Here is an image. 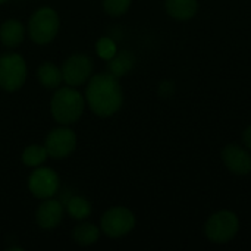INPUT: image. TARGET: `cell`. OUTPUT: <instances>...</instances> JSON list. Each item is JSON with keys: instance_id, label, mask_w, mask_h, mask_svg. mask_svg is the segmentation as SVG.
<instances>
[{"instance_id": "cell-5", "label": "cell", "mask_w": 251, "mask_h": 251, "mask_svg": "<svg viewBox=\"0 0 251 251\" xmlns=\"http://www.w3.org/2000/svg\"><path fill=\"white\" fill-rule=\"evenodd\" d=\"M26 79L25 60L15 53L0 57V87L6 91L19 90Z\"/></svg>"}, {"instance_id": "cell-18", "label": "cell", "mask_w": 251, "mask_h": 251, "mask_svg": "<svg viewBox=\"0 0 251 251\" xmlns=\"http://www.w3.org/2000/svg\"><path fill=\"white\" fill-rule=\"evenodd\" d=\"M47 150L41 146H28L22 153V162L26 166L37 168L47 159Z\"/></svg>"}, {"instance_id": "cell-15", "label": "cell", "mask_w": 251, "mask_h": 251, "mask_svg": "<svg viewBox=\"0 0 251 251\" xmlns=\"http://www.w3.org/2000/svg\"><path fill=\"white\" fill-rule=\"evenodd\" d=\"M38 79L46 88H57L63 81V76L62 71L56 65L46 62L38 68Z\"/></svg>"}, {"instance_id": "cell-4", "label": "cell", "mask_w": 251, "mask_h": 251, "mask_svg": "<svg viewBox=\"0 0 251 251\" xmlns=\"http://www.w3.org/2000/svg\"><path fill=\"white\" fill-rule=\"evenodd\" d=\"M59 16L50 7L38 9L29 19V35L37 44L50 43L59 31Z\"/></svg>"}, {"instance_id": "cell-7", "label": "cell", "mask_w": 251, "mask_h": 251, "mask_svg": "<svg viewBox=\"0 0 251 251\" xmlns=\"http://www.w3.org/2000/svg\"><path fill=\"white\" fill-rule=\"evenodd\" d=\"M62 76L63 81L69 87L82 85L91 75L93 63L91 59L85 54H74L68 57L62 66Z\"/></svg>"}, {"instance_id": "cell-9", "label": "cell", "mask_w": 251, "mask_h": 251, "mask_svg": "<svg viewBox=\"0 0 251 251\" xmlns=\"http://www.w3.org/2000/svg\"><path fill=\"white\" fill-rule=\"evenodd\" d=\"M29 191L37 199H50L59 190V176L53 169L38 168L29 176Z\"/></svg>"}, {"instance_id": "cell-13", "label": "cell", "mask_w": 251, "mask_h": 251, "mask_svg": "<svg viewBox=\"0 0 251 251\" xmlns=\"http://www.w3.org/2000/svg\"><path fill=\"white\" fill-rule=\"evenodd\" d=\"M135 65V56L129 50L116 51V54L109 60V74L116 78L126 75Z\"/></svg>"}, {"instance_id": "cell-16", "label": "cell", "mask_w": 251, "mask_h": 251, "mask_svg": "<svg viewBox=\"0 0 251 251\" xmlns=\"http://www.w3.org/2000/svg\"><path fill=\"white\" fill-rule=\"evenodd\" d=\"M99 235H100L99 229L94 225H91V224H81V225L75 226V229L72 232V238L79 246L94 244L99 240Z\"/></svg>"}, {"instance_id": "cell-3", "label": "cell", "mask_w": 251, "mask_h": 251, "mask_svg": "<svg viewBox=\"0 0 251 251\" xmlns=\"http://www.w3.org/2000/svg\"><path fill=\"white\" fill-rule=\"evenodd\" d=\"M238 229H240L238 216L229 210H222L212 215L204 225L206 237L216 244L229 243L238 234Z\"/></svg>"}, {"instance_id": "cell-6", "label": "cell", "mask_w": 251, "mask_h": 251, "mask_svg": "<svg viewBox=\"0 0 251 251\" xmlns=\"http://www.w3.org/2000/svg\"><path fill=\"white\" fill-rule=\"evenodd\" d=\"M135 226V216L129 209L113 207L101 218V229L110 238H119L129 234Z\"/></svg>"}, {"instance_id": "cell-19", "label": "cell", "mask_w": 251, "mask_h": 251, "mask_svg": "<svg viewBox=\"0 0 251 251\" xmlns=\"http://www.w3.org/2000/svg\"><path fill=\"white\" fill-rule=\"evenodd\" d=\"M132 0H103V7L112 16H121L129 9Z\"/></svg>"}, {"instance_id": "cell-21", "label": "cell", "mask_w": 251, "mask_h": 251, "mask_svg": "<svg viewBox=\"0 0 251 251\" xmlns=\"http://www.w3.org/2000/svg\"><path fill=\"white\" fill-rule=\"evenodd\" d=\"M159 93L162 97H169L172 93H174V84L166 81V82H162L160 87H159Z\"/></svg>"}, {"instance_id": "cell-17", "label": "cell", "mask_w": 251, "mask_h": 251, "mask_svg": "<svg viewBox=\"0 0 251 251\" xmlns=\"http://www.w3.org/2000/svg\"><path fill=\"white\" fill-rule=\"evenodd\" d=\"M66 209L74 219H85L91 215V204L88 203V200L79 196L71 197L66 203Z\"/></svg>"}, {"instance_id": "cell-11", "label": "cell", "mask_w": 251, "mask_h": 251, "mask_svg": "<svg viewBox=\"0 0 251 251\" xmlns=\"http://www.w3.org/2000/svg\"><path fill=\"white\" fill-rule=\"evenodd\" d=\"M63 218V207L56 200H47L37 209V224L43 229H54Z\"/></svg>"}, {"instance_id": "cell-10", "label": "cell", "mask_w": 251, "mask_h": 251, "mask_svg": "<svg viewBox=\"0 0 251 251\" xmlns=\"http://www.w3.org/2000/svg\"><path fill=\"white\" fill-rule=\"evenodd\" d=\"M222 160L225 166L237 175H247L251 172L250 153L238 144L225 146L222 150Z\"/></svg>"}, {"instance_id": "cell-22", "label": "cell", "mask_w": 251, "mask_h": 251, "mask_svg": "<svg viewBox=\"0 0 251 251\" xmlns=\"http://www.w3.org/2000/svg\"><path fill=\"white\" fill-rule=\"evenodd\" d=\"M243 141H244V144L251 150V125L244 131V134H243Z\"/></svg>"}, {"instance_id": "cell-20", "label": "cell", "mask_w": 251, "mask_h": 251, "mask_svg": "<svg viewBox=\"0 0 251 251\" xmlns=\"http://www.w3.org/2000/svg\"><path fill=\"white\" fill-rule=\"evenodd\" d=\"M96 50H97V54L101 57V59H106V60H110L115 54H116V46L115 43L110 40V38H100L96 44Z\"/></svg>"}, {"instance_id": "cell-8", "label": "cell", "mask_w": 251, "mask_h": 251, "mask_svg": "<svg viewBox=\"0 0 251 251\" xmlns=\"http://www.w3.org/2000/svg\"><path fill=\"white\" fill-rule=\"evenodd\" d=\"M75 146H76V137L74 131L68 128L53 129L47 135L44 143L47 154L53 159H65L75 150Z\"/></svg>"}, {"instance_id": "cell-23", "label": "cell", "mask_w": 251, "mask_h": 251, "mask_svg": "<svg viewBox=\"0 0 251 251\" xmlns=\"http://www.w3.org/2000/svg\"><path fill=\"white\" fill-rule=\"evenodd\" d=\"M4 1H7V0H0V4H1V3H4Z\"/></svg>"}, {"instance_id": "cell-12", "label": "cell", "mask_w": 251, "mask_h": 251, "mask_svg": "<svg viewBox=\"0 0 251 251\" xmlns=\"http://www.w3.org/2000/svg\"><path fill=\"white\" fill-rule=\"evenodd\" d=\"M165 7L169 16L178 21H188L191 19L199 9L197 0H166Z\"/></svg>"}, {"instance_id": "cell-2", "label": "cell", "mask_w": 251, "mask_h": 251, "mask_svg": "<svg viewBox=\"0 0 251 251\" xmlns=\"http://www.w3.org/2000/svg\"><path fill=\"white\" fill-rule=\"evenodd\" d=\"M51 113L53 118L63 124L76 122L84 112V99L79 91L72 87L59 88L51 99Z\"/></svg>"}, {"instance_id": "cell-1", "label": "cell", "mask_w": 251, "mask_h": 251, "mask_svg": "<svg viewBox=\"0 0 251 251\" xmlns=\"http://www.w3.org/2000/svg\"><path fill=\"white\" fill-rule=\"evenodd\" d=\"M85 99L96 115L106 118L121 109L124 96L116 76L112 74H97L88 82Z\"/></svg>"}, {"instance_id": "cell-14", "label": "cell", "mask_w": 251, "mask_h": 251, "mask_svg": "<svg viewBox=\"0 0 251 251\" xmlns=\"http://www.w3.org/2000/svg\"><path fill=\"white\" fill-rule=\"evenodd\" d=\"M0 40L7 47H16L24 40V26L16 19H7L0 28Z\"/></svg>"}]
</instances>
